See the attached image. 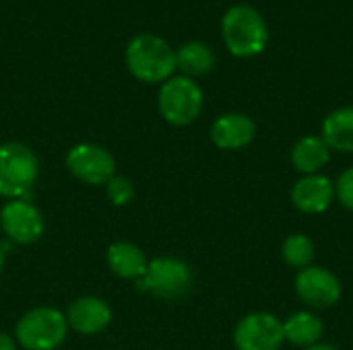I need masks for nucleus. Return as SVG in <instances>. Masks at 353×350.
<instances>
[{
    "label": "nucleus",
    "instance_id": "nucleus-1",
    "mask_svg": "<svg viewBox=\"0 0 353 350\" xmlns=\"http://www.w3.org/2000/svg\"><path fill=\"white\" fill-rule=\"evenodd\" d=\"M221 35L228 50L238 58L259 56L269 43V29L263 14L250 4H236L221 19Z\"/></svg>",
    "mask_w": 353,
    "mask_h": 350
},
{
    "label": "nucleus",
    "instance_id": "nucleus-2",
    "mask_svg": "<svg viewBox=\"0 0 353 350\" xmlns=\"http://www.w3.org/2000/svg\"><path fill=\"white\" fill-rule=\"evenodd\" d=\"M126 66L143 83H165L172 78L176 66V52L172 45L151 33L137 35L126 47Z\"/></svg>",
    "mask_w": 353,
    "mask_h": 350
},
{
    "label": "nucleus",
    "instance_id": "nucleus-3",
    "mask_svg": "<svg viewBox=\"0 0 353 350\" xmlns=\"http://www.w3.org/2000/svg\"><path fill=\"white\" fill-rule=\"evenodd\" d=\"M39 173L33 151L21 142L0 144V196L10 200H27Z\"/></svg>",
    "mask_w": 353,
    "mask_h": 350
},
{
    "label": "nucleus",
    "instance_id": "nucleus-4",
    "mask_svg": "<svg viewBox=\"0 0 353 350\" xmlns=\"http://www.w3.org/2000/svg\"><path fill=\"white\" fill-rule=\"evenodd\" d=\"M66 316L54 307H35L17 324V342L25 350H54L66 340Z\"/></svg>",
    "mask_w": 353,
    "mask_h": 350
},
{
    "label": "nucleus",
    "instance_id": "nucleus-5",
    "mask_svg": "<svg viewBox=\"0 0 353 350\" xmlns=\"http://www.w3.org/2000/svg\"><path fill=\"white\" fill-rule=\"evenodd\" d=\"M157 105L165 122L174 126H188L201 116L203 91L188 76H172L161 85Z\"/></svg>",
    "mask_w": 353,
    "mask_h": 350
},
{
    "label": "nucleus",
    "instance_id": "nucleus-6",
    "mask_svg": "<svg viewBox=\"0 0 353 350\" xmlns=\"http://www.w3.org/2000/svg\"><path fill=\"white\" fill-rule=\"evenodd\" d=\"M192 278H194L192 270L184 260L172 256H159L149 262L145 276L139 281V289L149 291L159 299L176 301L190 291Z\"/></svg>",
    "mask_w": 353,
    "mask_h": 350
},
{
    "label": "nucleus",
    "instance_id": "nucleus-7",
    "mask_svg": "<svg viewBox=\"0 0 353 350\" xmlns=\"http://www.w3.org/2000/svg\"><path fill=\"white\" fill-rule=\"evenodd\" d=\"M283 342V322L265 311L248 314L234 330V344L238 350H279Z\"/></svg>",
    "mask_w": 353,
    "mask_h": 350
},
{
    "label": "nucleus",
    "instance_id": "nucleus-8",
    "mask_svg": "<svg viewBox=\"0 0 353 350\" xmlns=\"http://www.w3.org/2000/svg\"><path fill=\"white\" fill-rule=\"evenodd\" d=\"M66 167L77 179L91 186L108 184L116 175V161L112 153L91 142L72 146L66 155Z\"/></svg>",
    "mask_w": 353,
    "mask_h": 350
},
{
    "label": "nucleus",
    "instance_id": "nucleus-9",
    "mask_svg": "<svg viewBox=\"0 0 353 350\" xmlns=\"http://www.w3.org/2000/svg\"><path fill=\"white\" fill-rule=\"evenodd\" d=\"M0 227L6 237L19 245L37 241L43 233L41 212L27 200H8L0 210Z\"/></svg>",
    "mask_w": 353,
    "mask_h": 350
},
{
    "label": "nucleus",
    "instance_id": "nucleus-10",
    "mask_svg": "<svg viewBox=\"0 0 353 350\" xmlns=\"http://www.w3.org/2000/svg\"><path fill=\"white\" fill-rule=\"evenodd\" d=\"M296 295L314 309H325L341 299L339 278L321 266H308L296 276Z\"/></svg>",
    "mask_w": 353,
    "mask_h": 350
},
{
    "label": "nucleus",
    "instance_id": "nucleus-11",
    "mask_svg": "<svg viewBox=\"0 0 353 350\" xmlns=\"http://www.w3.org/2000/svg\"><path fill=\"white\" fill-rule=\"evenodd\" d=\"M335 200V184L327 175H304L292 188V202L304 215H321Z\"/></svg>",
    "mask_w": 353,
    "mask_h": 350
},
{
    "label": "nucleus",
    "instance_id": "nucleus-12",
    "mask_svg": "<svg viewBox=\"0 0 353 350\" xmlns=\"http://www.w3.org/2000/svg\"><path fill=\"white\" fill-rule=\"evenodd\" d=\"M68 326L85 336H93L103 332L112 322V309L110 305L99 297H79L70 303L66 311Z\"/></svg>",
    "mask_w": 353,
    "mask_h": 350
},
{
    "label": "nucleus",
    "instance_id": "nucleus-13",
    "mask_svg": "<svg viewBox=\"0 0 353 350\" xmlns=\"http://www.w3.org/2000/svg\"><path fill=\"white\" fill-rule=\"evenodd\" d=\"M256 136V124L244 113L219 116L211 126V140L221 151H238L248 146Z\"/></svg>",
    "mask_w": 353,
    "mask_h": 350
},
{
    "label": "nucleus",
    "instance_id": "nucleus-14",
    "mask_svg": "<svg viewBox=\"0 0 353 350\" xmlns=\"http://www.w3.org/2000/svg\"><path fill=\"white\" fill-rule=\"evenodd\" d=\"M108 266L120 278L141 281L147 272L149 262L139 245L130 241H116L108 250Z\"/></svg>",
    "mask_w": 353,
    "mask_h": 350
},
{
    "label": "nucleus",
    "instance_id": "nucleus-15",
    "mask_svg": "<svg viewBox=\"0 0 353 350\" xmlns=\"http://www.w3.org/2000/svg\"><path fill=\"white\" fill-rule=\"evenodd\" d=\"M331 159V149L321 136H304L292 149V163L304 175H316Z\"/></svg>",
    "mask_w": 353,
    "mask_h": 350
},
{
    "label": "nucleus",
    "instance_id": "nucleus-16",
    "mask_svg": "<svg viewBox=\"0 0 353 350\" xmlns=\"http://www.w3.org/2000/svg\"><path fill=\"white\" fill-rule=\"evenodd\" d=\"M329 149L353 153V107H339L323 122V136Z\"/></svg>",
    "mask_w": 353,
    "mask_h": 350
},
{
    "label": "nucleus",
    "instance_id": "nucleus-17",
    "mask_svg": "<svg viewBox=\"0 0 353 350\" xmlns=\"http://www.w3.org/2000/svg\"><path fill=\"white\" fill-rule=\"evenodd\" d=\"M323 332H325L323 320L310 311H298L290 316V320L283 322V336L296 347L308 349V347L319 344Z\"/></svg>",
    "mask_w": 353,
    "mask_h": 350
},
{
    "label": "nucleus",
    "instance_id": "nucleus-18",
    "mask_svg": "<svg viewBox=\"0 0 353 350\" xmlns=\"http://www.w3.org/2000/svg\"><path fill=\"white\" fill-rule=\"evenodd\" d=\"M176 66L188 76H203L213 70L215 54L203 41H188L176 52Z\"/></svg>",
    "mask_w": 353,
    "mask_h": 350
},
{
    "label": "nucleus",
    "instance_id": "nucleus-19",
    "mask_svg": "<svg viewBox=\"0 0 353 350\" xmlns=\"http://www.w3.org/2000/svg\"><path fill=\"white\" fill-rule=\"evenodd\" d=\"M281 256H283V260H285L288 266L298 268V270H304V268L312 266V260H314V243H312L310 237H306L302 233L290 235L283 241Z\"/></svg>",
    "mask_w": 353,
    "mask_h": 350
},
{
    "label": "nucleus",
    "instance_id": "nucleus-20",
    "mask_svg": "<svg viewBox=\"0 0 353 350\" xmlns=\"http://www.w3.org/2000/svg\"><path fill=\"white\" fill-rule=\"evenodd\" d=\"M105 186H108V198L114 206H124L134 198V186L124 175H114Z\"/></svg>",
    "mask_w": 353,
    "mask_h": 350
},
{
    "label": "nucleus",
    "instance_id": "nucleus-21",
    "mask_svg": "<svg viewBox=\"0 0 353 350\" xmlns=\"http://www.w3.org/2000/svg\"><path fill=\"white\" fill-rule=\"evenodd\" d=\"M335 198L353 212V167L345 169L335 184Z\"/></svg>",
    "mask_w": 353,
    "mask_h": 350
},
{
    "label": "nucleus",
    "instance_id": "nucleus-22",
    "mask_svg": "<svg viewBox=\"0 0 353 350\" xmlns=\"http://www.w3.org/2000/svg\"><path fill=\"white\" fill-rule=\"evenodd\" d=\"M0 350H17V342L8 334L0 332Z\"/></svg>",
    "mask_w": 353,
    "mask_h": 350
},
{
    "label": "nucleus",
    "instance_id": "nucleus-23",
    "mask_svg": "<svg viewBox=\"0 0 353 350\" xmlns=\"http://www.w3.org/2000/svg\"><path fill=\"white\" fill-rule=\"evenodd\" d=\"M304 350H339L335 349V347H331V344H314V347H308V349Z\"/></svg>",
    "mask_w": 353,
    "mask_h": 350
},
{
    "label": "nucleus",
    "instance_id": "nucleus-24",
    "mask_svg": "<svg viewBox=\"0 0 353 350\" xmlns=\"http://www.w3.org/2000/svg\"><path fill=\"white\" fill-rule=\"evenodd\" d=\"M2 266H4V252H2V248H0V272H2Z\"/></svg>",
    "mask_w": 353,
    "mask_h": 350
}]
</instances>
